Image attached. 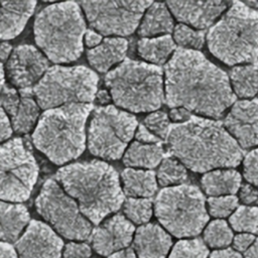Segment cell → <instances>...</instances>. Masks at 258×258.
I'll use <instances>...</instances> for the list:
<instances>
[{
	"mask_svg": "<svg viewBox=\"0 0 258 258\" xmlns=\"http://www.w3.org/2000/svg\"><path fill=\"white\" fill-rule=\"evenodd\" d=\"M171 245L170 235L154 223L141 225L133 238V250L137 258H166Z\"/></svg>",
	"mask_w": 258,
	"mask_h": 258,
	"instance_id": "ffe728a7",
	"label": "cell"
},
{
	"mask_svg": "<svg viewBox=\"0 0 258 258\" xmlns=\"http://www.w3.org/2000/svg\"><path fill=\"white\" fill-rule=\"evenodd\" d=\"M0 105L7 115L11 129L17 134L29 133L37 123L40 108L32 89H15L4 85L0 92Z\"/></svg>",
	"mask_w": 258,
	"mask_h": 258,
	"instance_id": "9a60e30c",
	"label": "cell"
},
{
	"mask_svg": "<svg viewBox=\"0 0 258 258\" xmlns=\"http://www.w3.org/2000/svg\"><path fill=\"white\" fill-rule=\"evenodd\" d=\"M156 176L157 182L164 187L179 185L187 179V170L176 158L166 156L160 162Z\"/></svg>",
	"mask_w": 258,
	"mask_h": 258,
	"instance_id": "f546056e",
	"label": "cell"
},
{
	"mask_svg": "<svg viewBox=\"0 0 258 258\" xmlns=\"http://www.w3.org/2000/svg\"><path fill=\"white\" fill-rule=\"evenodd\" d=\"M151 1H83L80 6L89 24L101 35L132 34Z\"/></svg>",
	"mask_w": 258,
	"mask_h": 258,
	"instance_id": "4fadbf2b",
	"label": "cell"
},
{
	"mask_svg": "<svg viewBox=\"0 0 258 258\" xmlns=\"http://www.w3.org/2000/svg\"><path fill=\"white\" fill-rule=\"evenodd\" d=\"M108 258H137L133 248H125L108 256Z\"/></svg>",
	"mask_w": 258,
	"mask_h": 258,
	"instance_id": "681fc988",
	"label": "cell"
},
{
	"mask_svg": "<svg viewBox=\"0 0 258 258\" xmlns=\"http://www.w3.org/2000/svg\"><path fill=\"white\" fill-rule=\"evenodd\" d=\"M12 132L9 119L0 105V143L8 140V138L11 137Z\"/></svg>",
	"mask_w": 258,
	"mask_h": 258,
	"instance_id": "7bdbcfd3",
	"label": "cell"
},
{
	"mask_svg": "<svg viewBox=\"0 0 258 258\" xmlns=\"http://www.w3.org/2000/svg\"><path fill=\"white\" fill-rule=\"evenodd\" d=\"M125 217L133 224L144 225L149 222L153 214V205L150 199L128 198L124 201Z\"/></svg>",
	"mask_w": 258,
	"mask_h": 258,
	"instance_id": "d6a6232c",
	"label": "cell"
},
{
	"mask_svg": "<svg viewBox=\"0 0 258 258\" xmlns=\"http://www.w3.org/2000/svg\"><path fill=\"white\" fill-rule=\"evenodd\" d=\"M211 53L229 66L258 58V10L234 1L207 33Z\"/></svg>",
	"mask_w": 258,
	"mask_h": 258,
	"instance_id": "8992f818",
	"label": "cell"
},
{
	"mask_svg": "<svg viewBox=\"0 0 258 258\" xmlns=\"http://www.w3.org/2000/svg\"><path fill=\"white\" fill-rule=\"evenodd\" d=\"M15 247L18 258H61L63 241L47 224L31 220Z\"/></svg>",
	"mask_w": 258,
	"mask_h": 258,
	"instance_id": "2e32d148",
	"label": "cell"
},
{
	"mask_svg": "<svg viewBox=\"0 0 258 258\" xmlns=\"http://www.w3.org/2000/svg\"><path fill=\"white\" fill-rule=\"evenodd\" d=\"M233 230L239 233L258 234V207L238 206L229 218Z\"/></svg>",
	"mask_w": 258,
	"mask_h": 258,
	"instance_id": "4dcf8cb0",
	"label": "cell"
},
{
	"mask_svg": "<svg viewBox=\"0 0 258 258\" xmlns=\"http://www.w3.org/2000/svg\"><path fill=\"white\" fill-rule=\"evenodd\" d=\"M239 199L245 206L258 205V189L250 183L241 184L239 188Z\"/></svg>",
	"mask_w": 258,
	"mask_h": 258,
	"instance_id": "ab89813d",
	"label": "cell"
},
{
	"mask_svg": "<svg viewBox=\"0 0 258 258\" xmlns=\"http://www.w3.org/2000/svg\"><path fill=\"white\" fill-rule=\"evenodd\" d=\"M134 233V225L122 214H116L95 228L90 239L93 249L98 254L110 256L128 248Z\"/></svg>",
	"mask_w": 258,
	"mask_h": 258,
	"instance_id": "ac0fdd59",
	"label": "cell"
},
{
	"mask_svg": "<svg viewBox=\"0 0 258 258\" xmlns=\"http://www.w3.org/2000/svg\"><path fill=\"white\" fill-rule=\"evenodd\" d=\"M135 138L136 141L141 142V143H145V144H157V143H161L160 138H158L156 135H154L151 131H149L144 124H140L135 132Z\"/></svg>",
	"mask_w": 258,
	"mask_h": 258,
	"instance_id": "60d3db41",
	"label": "cell"
},
{
	"mask_svg": "<svg viewBox=\"0 0 258 258\" xmlns=\"http://www.w3.org/2000/svg\"><path fill=\"white\" fill-rule=\"evenodd\" d=\"M165 141L170 156L195 172L236 167L243 158L242 148L220 121L196 115L171 124Z\"/></svg>",
	"mask_w": 258,
	"mask_h": 258,
	"instance_id": "7a4b0ae2",
	"label": "cell"
},
{
	"mask_svg": "<svg viewBox=\"0 0 258 258\" xmlns=\"http://www.w3.org/2000/svg\"><path fill=\"white\" fill-rule=\"evenodd\" d=\"M170 125L168 115L162 111H154L144 119V126L160 139H166Z\"/></svg>",
	"mask_w": 258,
	"mask_h": 258,
	"instance_id": "8d00e7d4",
	"label": "cell"
},
{
	"mask_svg": "<svg viewBox=\"0 0 258 258\" xmlns=\"http://www.w3.org/2000/svg\"><path fill=\"white\" fill-rule=\"evenodd\" d=\"M128 50V41L124 37L109 36L102 42L87 51V58L91 67L99 73H108L110 69L121 63Z\"/></svg>",
	"mask_w": 258,
	"mask_h": 258,
	"instance_id": "7402d4cb",
	"label": "cell"
},
{
	"mask_svg": "<svg viewBox=\"0 0 258 258\" xmlns=\"http://www.w3.org/2000/svg\"><path fill=\"white\" fill-rule=\"evenodd\" d=\"M84 40L88 47L94 48L102 42L103 37L99 32H97L94 29H87L84 35Z\"/></svg>",
	"mask_w": 258,
	"mask_h": 258,
	"instance_id": "ee69618b",
	"label": "cell"
},
{
	"mask_svg": "<svg viewBox=\"0 0 258 258\" xmlns=\"http://www.w3.org/2000/svg\"><path fill=\"white\" fill-rule=\"evenodd\" d=\"M223 125L241 148L258 146V100L235 102Z\"/></svg>",
	"mask_w": 258,
	"mask_h": 258,
	"instance_id": "e0dca14e",
	"label": "cell"
},
{
	"mask_svg": "<svg viewBox=\"0 0 258 258\" xmlns=\"http://www.w3.org/2000/svg\"><path fill=\"white\" fill-rule=\"evenodd\" d=\"M96 98L98 100V102L101 104V105H105V104H108L111 100V96L110 94L108 93V91L106 90H101V91H98L97 94H96Z\"/></svg>",
	"mask_w": 258,
	"mask_h": 258,
	"instance_id": "816d5d0a",
	"label": "cell"
},
{
	"mask_svg": "<svg viewBox=\"0 0 258 258\" xmlns=\"http://www.w3.org/2000/svg\"><path fill=\"white\" fill-rule=\"evenodd\" d=\"M39 166L29 143L15 137L0 144V201H27L37 181Z\"/></svg>",
	"mask_w": 258,
	"mask_h": 258,
	"instance_id": "8fae6325",
	"label": "cell"
},
{
	"mask_svg": "<svg viewBox=\"0 0 258 258\" xmlns=\"http://www.w3.org/2000/svg\"><path fill=\"white\" fill-rule=\"evenodd\" d=\"M91 247L86 243L71 242L64 246L63 258H89L91 256Z\"/></svg>",
	"mask_w": 258,
	"mask_h": 258,
	"instance_id": "f35d334b",
	"label": "cell"
},
{
	"mask_svg": "<svg viewBox=\"0 0 258 258\" xmlns=\"http://www.w3.org/2000/svg\"><path fill=\"white\" fill-rule=\"evenodd\" d=\"M209 249L200 238L182 239L176 242L167 258H208Z\"/></svg>",
	"mask_w": 258,
	"mask_h": 258,
	"instance_id": "e575fe53",
	"label": "cell"
},
{
	"mask_svg": "<svg viewBox=\"0 0 258 258\" xmlns=\"http://www.w3.org/2000/svg\"><path fill=\"white\" fill-rule=\"evenodd\" d=\"M255 236L248 233H240L233 238L234 250L237 252H245L255 241Z\"/></svg>",
	"mask_w": 258,
	"mask_h": 258,
	"instance_id": "b9f144b4",
	"label": "cell"
},
{
	"mask_svg": "<svg viewBox=\"0 0 258 258\" xmlns=\"http://www.w3.org/2000/svg\"><path fill=\"white\" fill-rule=\"evenodd\" d=\"M104 80L115 105L132 113L154 112L164 103L163 73L158 66L125 58Z\"/></svg>",
	"mask_w": 258,
	"mask_h": 258,
	"instance_id": "52a82bcc",
	"label": "cell"
},
{
	"mask_svg": "<svg viewBox=\"0 0 258 258\" xmlns=\"http://www.w3.org/2000/svg\"><path fill=\"white\" fill-rule=\"evenodd\" d=\"M98 75L85 66H52L32 88L42 110L69 104H92L98 92Z\"/></svg>",
	"mask_w": 258,
	"mask_h": 258,
	"instance_id": "9c48e42d",
	"label": "cell"
},
{
	"mask_svg": "<svg viewBox=\"0 0 258 258\" xmlns=\"http://www.w3.org/2000/svg\"><path fill=\"white\" fill-rule=\"evenodd\" d=\"M29 222L30 216L25 206L0 201V241L16 242Z\"/></svg>",
	"mask_w": 258,
	"mask_h": 258,
	"instance_id": "603a6c76",
	"label": "cell"
},
{
	"mask_svg": "<svg viewBox=\"0 0 258 258\" xmlns=\"http://www.w3.org/2000/svg\"><path fill=\"white\" fill-rule=\"evenodd\" d=\"M209 258H243L242 255L232 248H224L215 250L209 256Z\"/></svg>",
	"mask_w": 258,
	"mask_h": 258,
	"instance_id": "bcb514c9",
	"label": "cell"
},
{
	"mask_svg": "<svg viewBox=\"0 0 258 258\" xmlns=\"http://www.w3.org/2000/svg\"><path fill=\"white\" fill-rule=\"evenodd\" d=\"M93 104H69L45 110L32 133L33 145L52 163L77 159L86 148V123Z\"/></svg>",
	"mask_w": 258,
	"mask_h": 258,
	"instance_id": "277c9868",
	"label": "cell"
},
{
	"mask_svg": "<svg viewBox=\"0 0 258 258\" xmlns=\"http://www.w3.org/2000/svg\"><path fill=\"white\" fill-rule=\"evenodd\" d=\"M173 40L180 48L198 50L204 46L206 34L204 30H198L179 23L173 28Z\"/></svg>",
	"mask_w": 258,
	"mask_h": 258,
	"instance_id": "836d02e7",
	"label": "cell"
},
{
	"mask_svg": "<svg viewBox=\"0 0 258 258\" xmlns=\"http://www.w3.org/2000/svg\"><path fill=\"white\" fill-rule=\"evenodd\" d=\"M233 238L232 229L223 219L212 221L204 231V242L212 248H227L232 243Z\"/></svg>",
	"mask_w": 258,
	"mask_h": 258,
	"instance_id": "1f68e13d",
	"label": "cell"
},
{
	"mask_svg": "<svg viewBox=\"0 0 258 258\" xmlns=\"http://www.w3.org/2000/svg\"><path fill=\"white\" fill-rule=\"evenodd\" d=\"M54 177L94 225L117 212L125 201L118 172L105 161L71 163L60 167Z\"/></svg>",
	"mask_w": 258,
	"mask_h": 258,
	"instance_id": "3957f363",
	"label": "cell"
},
{
	"mask_svg": "<svg viewBox=\"0 0 258 258\" xmlns=\"http://www.w3.org/2000/svg\"><path fill=\"white\" fill-rule=\"evenodd\" d=\"M4 85H5V73H4V68L2 63L0 62V92L2 91Z\"/></svg>",
	"mask_w": 258,
	"mask_h": 258,
	"instance_id": "f5cc1de1",
	"label": "cell"
},
{
	"mask_svg": "<svg viewBox=\"0 0 258 258\" xmlns=\"http://www.w3.org/2000/svg\"><path fill=\"white\" fill-rule=\"evenodd\" d=\"M230 85L235 96L245 100L258 93V67L237 66L230 71Z\"/></svg>",
	"mask_w": 258,
	"mask_h": 258,
	"instance_id": "f1b7e54d",
	"label": "cell"
},
{
	"mask_svg": "<svg viewBox=\"0 0 258 258\" xmlns=\"http://www.w3.org/2000/svg\"><path fill=\"white\" fill-rule=\"evenodd\" d=\"M154 214L162 227L177 238L198 236L209 221L205 196L194 184L163 187L155 198Z\"/></svg>",
	"mask_w": 258,
	"mask_h": 258,
	"instance_id": "ba28073f",
	"label": "cell"
},
{
	"mask_svg": "<svg viewBox=\"0 0 258 258\" xmlns=\"http://www.w3.org/2000/svg\"><path fill=\"white\" fill-rule=\"evenodd\" d=\"M5 69L14 88L32 89L49 69V60L35 46L20 44L13 48Z\"/></svg>",
	"mask_w": 258,
	"mask_h": 258,
	"instance_id": "5bb4252c",
	"label": "cell"
},
{
	"mask_svg": "<svg viewBox=\"0 0 258 258\" xmlns=\"http://www.w3.org/2000/svg\"><path fill=\"white\" fill-rule=\"evenodd\" d=\"M163 158L164 149L161 143L145 144L134 141L125 150L123 163L131 168L139 167L151 170L159 165Z\"/></svg>",
	"mask_w": 258,
	"mask_h": 258,
	"instance_id": "4316f807",
	"label": "cell"
},
{
	"mask_svg": "<svg viewBox=\"0 0 258 258\" xmlns=\"http://www.w3.org/2000/svg\"><path fill=\"white\" fill-rule=\"evenodd\" d=\"M37 213L62 237L70 240L90 239L92 223L81 213L77 202L53 178L44 181L35 199Z\"/></svg>",
	"mask_w": 258,
	"mask_h": 258,
	"instance_id": "7c38bea8",
	"label": "cell"
},
{
	"mask_svg": "<svg viewBox=\"0 0 258 258\" xmlns=\"http://www.w3.org/2000/svg\"><path fill=\"white\" fill-rule=\"evenodd\" d=\"M166 5L171 14L180 23L204 30L211 27L217 18L227 9L224 1H168Z\"/></svg>",
	"mask_w": 258,
	"mask_h": 258,
	"instance_id": "d6986e66",
	"label": "cell"
},
{
	"mask_svg": "<svg viewBox=\"0 0 258 258\" xmlns=\"http://www.w3.org/2000/svg\"><path fill=\"white\" fill-rule=\"evenodd\" d=\"M12 50H13L12 45L9 42H6V41L0 42V62L7 60Z\"/></svg>",
	"mask_w": 258,
	"mask_h": 258,
	"instance_id": "c3c4849f",
	"label": "cell"
},
{
	"mask_svg": "<svg viewBox=\"0 0 258 258\" xmlns=\"http://www.w3.org/2000/svg\"><path fill=\"white\" fill-rule=\"evenodd\" d=\"M243 174L250 184L258 185V147L245 155L243 159Z\"/></svg>",
	"mask_w": 258,
	"mask_h": 258,
	"instance_id": "74e56055",
	"label": "cell"
},
{
	"mask_svg": "<svg viewBox=\"0 0 258 258\" xmlns=\"http://www.w3.org/2000/svg\"><path fill=\"white\" fill-rule=\"evenodd\" d=\"M35 1H0V40L18 36L34 12Z\"/></svg>",
	"mask_w": 258,
	"mask_h": 258,
	"instance_id": "44dd1931",
	"label": "cell"
},
{
	"mask_svg": "<svg viewBox=\"0 0 258 258\" xmlns=\"http://www.w3.org/2000/svg\"><path fill=\"white\" fill-rule=\"evenodd\" d=\"M123 192L129 198L150 199L157 191V179L153 170L127 167L121 172Z\"/></svg>",
	"mask_w": 258,
	"mask_h": 258,
	"instance_id": "484cf974",
	"label": "cell"
},
{
	"mask_svg": "<svg viewBox=\"0 0 258 258\" xmlns=\"http://www.w3.org/2000/svg\"><path fill=\"white\" fill-rule=\"evenodd\" d=\"M86 21L79 3H52L34 19V40L46 58L54 63L77 60L84 50Z\"/></svg>",
	"mask_w": 258,
	"mask_h": 258,
	"instance_id": "5b68a950",
	"label": "cell"
},
{
	"mask_svg": "<svg viewBox=\"0 0 258 258\" xmlns=\"http://www.w3.org/2000/svg\"><path fill=\"white\" fill-rule=\"evenodd\" d=\"M174 23L166 3L152 2L145 10L137 28L141 37L166 35L173 31Z\"/></svg>",
	"mask_w": 258,
	"mask_h": 258,
	"instance_id": "cb8c5ba5",
	"label": "cell"
},
{
	"mask_svg": "<svg viewBox=\"0 0 258 258\" xmlns=\"http://www.w3.org/2000/svg\"><path fill=\"white\" fill-rule=\"evenodd\" d=\"M164 102L213 119L235 103L228 75L199 50L176 48L164 67Z\"/></svg>",
	"mask_w": 258,
	"mask_h": 258,
	"instance_id": "6da1fadb",
	"label": "cell"
},
{
	"mask_svg": "<svg viewBox=\"0 0 258 258\" xmlns=\"http://www.w3.org/2000/svg\"><path fill=\"white\" fill-rule=\"evenodd\" d=\"M211 216L219 219L229 217L238 208L239 200L236 196L210 197L207 201Z\"/></svg>",
	"mask_w": 258,
	"mask_h": 258,
	"instance_id": "d590c367",
	"label": "cell"
},
{
	"mask_svg": "<svg viewBox=\"0 0 258 258\" xmlns=\"http://www.w3.org/2000/svg\"><path fill=\"white\" fill-rule=\"evenodd\" d=\"M176 49L170 34L155 37H141L137 42L138 54L148 63L158 66L166 63Z\"/></svg>",
	"mask_w": 258,
	"mask_h": 258,
	"instance_id": "83f0119b",
	"label": "cell"
},
{
	"mask_svg": "<svg viewBox=\"0 0 258 258\" xmlns=\"http://www.w3.org/2000/svg\"><path fill=\"white\" fill-rule=\"evenodd\" d=\"M201 184L210 197L235 196L242 184V177L235 169L218 168L206 172L201 178Z\"/></svg>",
	"mask_w": 258,
	"mask_h": 258,
	"instance_id": "d4e9b609",
	"label": "cell"
},
{
	"mask_svg": "<svg viewBox=\"0 0 258 258\" xmlns=\"http://www.w3.org/2000/svg\"><path fill=\"white\" fill-rule=\"evenodd\" d=\"M0 258H18V254L13 245L0 241Z\"/></svg>",
	"mask_w": 258,
	"mask_h": 258,
	"instance_id": "7dc6e473",
	"label": "cell"
},
{
	"mask_svg": "<svg viewBox=\"0 0 258 258\" xmlns=\"http://www.w3.org/2000/svg\"><path fill=\"white\" fill-rule=\"evenodd\" d=\"M137 127L138 122L133 114L113 105L97 107L88 129V149L102 159L118 160L134 137Z\"/></svg>",
	"mask_w": 258,
	"mask_h": 258,
	"instance_id": "30bf717a",
	"label": "cell"
},
{
	"mask_svg": "<svg viewBox=\"0 0 258 258\" xmlns=\"http://www.w3.org/2000/svg\"><path fill=\"white\" fill-rule=\"evenodd\" d=\"M169 117L175 123H182L191 117V113L183 108H173L169 113Z\"/></svg>",
	"mask_w": 258,
	"mask_h": 258,
	"instance_id": "f6af8a7d",
	"label": "cell"
},
{
	"mask_svg": "<svg viewBox=\"0 0 258 258\" xmlns=\"http://www.w3.org/2000/svg\"><path fill=\"white\" fill-rule=\"evenodd\" d=\"M244 258H258V238H256L253 244L245 251Z\"/></svg>",
	"mask_w": 258,
	"mask_h": 258,
	"instance_id": "f907efd6",
	"label": "cell"
}]
</instances>
